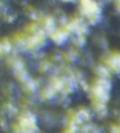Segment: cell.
<instances>
[{"instance_id": "cell-1", "label": "cell", "mask_w": 120, "mask_h": 133, "mask_svg": "<svg viewBox=\"0 0 120 133\" xmlns=\"http://www.w3.org/2000/svg\"><path fill=\"white\" fill-rule=\"evenodd\" d=\"M110 89L111 83L106 78H98L92 88V99L95 109L101 114L106 112L105 103L109 99Z\"/></svg>"}, {"instance_id": "cell-3", "label": "cell", "mask_w": 120, "mask_h": 133, "mask_svg": "<svg viewBox=\"0 0 120 133\" xmlns=\"http://www.w3.org/2000/svg\"><path fill=\"white\" fill-rule=\"evenodd\" d=\"M105 64L110 70L120 73V52H114L106 57Z\"/></svg>"}, {"instance_id": "cell-4", "label": "cell", "mask_w": 120, "mask_h": 133, "mask_svg": "<svg viewBox=\"0 0 120 133\" xmlns=\"http://www.w3.org/2000/svg\"><path fill=\"white\" fill-rule=\"evenodd\" d=\"M111 132L112 133H120V127L113 125V126L111 127Z\"/></svg>"}, {"instance_id": "cell-5", "label": "cell", "mask_w": 120, "mask_h": 133, "mask_svg": "<svg viewBox=\"0 0 120 133\" xmlns=\"http://www.w3.org/2000/svg\"><path fill=\"white\" fill-rule=\"evenodd\" d=\"M115 5H116V8H117L118 10H119V12H120V1H117V2H115Z\"/></svg>"}, {"instance_id": "cell-2", "label": "cell", "mask_w": 120, "mask_h": 133, "mask_svg": "<svg viewBox=\"0 0 120 133\" xmlns=\"http://www.w3.org/2000/svg\"><path fill=\"white\" fill-rule=\"evenodd\" d=\"M82 11L89 22L93 24H98L101 20V10L99 6L96 2L92 1H83L82 2Z\"/></svg>"}]
</instances>
